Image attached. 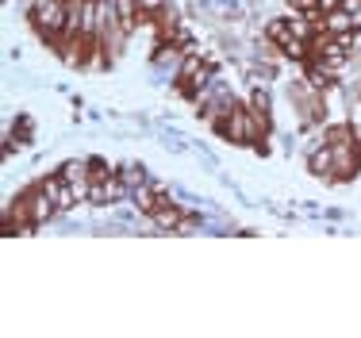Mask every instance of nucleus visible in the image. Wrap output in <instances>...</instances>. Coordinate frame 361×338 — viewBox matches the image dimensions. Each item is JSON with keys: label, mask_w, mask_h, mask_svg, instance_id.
Returning <instances> with one entry per match:
<instances>
[{"label": "nucleus", "mask_w": 361, "mask_h": 338, "mask_svg": "<svg viewBox=\"0 0 361 338\" xmlns=\"http://www.w3.org/2000/svg\"><path fill=\"white\" fill-rule=\"evenodd\" d=\"M119 177L127 181V188H139V185H146V181H150V177L142 173V166H123V169H119Z\"/></svg>", "instance_id": "9"}, {"label": "nucleus", "mask_w": 361, "mask_h": 338, "mask_svg": "<svg viewBox=\"0 0 361 338\" xmlns=\"http://www.w3.org/2000/svg\"><path fill=\"white\" fill-rule=\"evenodd\" d=\"M323 143L326 146H346V143H361V138L354 135V127H350V123H334V127H326Z\"/></svg>", "instance_id": "6"}, {"label": "nucleus", "mask_w": 361, "mask_h": 338, "mask_svg": "<svg viewBox=\"0 0 361 338\" xmlns=\"http://www.w3.org/2000/svg\"><path fill=\"white\" fill-rule=\"evenodd\" d=\"M304 77H307V89H315V92L334 89V69L323 66L319 58H307V62H304Z\"/></svg>", "instance_id": "2"}, {"label": "nucleus", "mask_w": 361, "mask_h": 338, "mask_svg": "<svg viewBox=\"0 0 361 338\" xmlns=\"http://www.w3.org/2000/svg\"><path fill=\"white\" fill-rule=\"evenodd\" d=\"M307 169L315 173V177H334V154L331 146H319V150H312V158H307Z\"/></svg>", "instance_id": "4"}, {"label": "nucleus", "mask_w": 361, "mask_h": 338, "mask_svg": "<svg viewBox=\"0 0 361 338\" xmlns=\"http://www.w3.org/2000/svg\"><path fill=\"white\" fill-rule=\"evenodd\" d=\"M127 193H131V188H127V181H123V177H116V173H108V177H97V181L89 185V200H92V204L123 200Z\"/></svg>", "instance_id": "1"}, {"label": "nucleus", "mask_w": 361, "mask_h": 338, "mask_svg": "<svg viewBox=\"0 0 361 338\" xmlns=\"http://www.w3.org/2000/svg\"><path fill=\"white\" fill-rule=\"evenodd\" d=\"M292 4L300 8V16H312V20L323 28V0H292Z\"/></svg>", "instance_id": "8"}, {"label": "nucleus", "mask_w": 361, "mask_h": 338, "mask_svg": "<svg viewBox=\"0 0 361 338\" xmlns=\"http://www.w3.org/2000/svg\"><path fill=\"white\" fill-rule=\"evenodd\" d=\"M342 12H350V20H354V28L361 31V0H338Z\"/></svg>", "instance_id": "11"}, {"label": "nucleus", "mask_w": 361, "mask_h": 338, "mask_svg": "<svg viewBox=\"0 0 361 338\" xmlns=\"http://www.w3.org/2000/svg\"><path fill=\"white\" fill-rule=\"evenodd\" d=\"M150 223H154L158 231H173V227H180V207H177V200H161V204L150 212Z\"/></svg>", "instance_id": "3"}, {"label": "nucleus", "mask_w": 361, "mask_h": 338, "mask_svg": "<svg viewBox=\"0 0 361 338\" xmlns=\"http://www.w3.org/2000/svg\"><path fill=\"white\" fill-rule=\"evenodd\" d=\"M116 12H119V20H123L127 35H131L135 28H139V20H142V12H139V0H116Z\"/></svg>", "instance_id": "5"}, {"label": "nucleus", "mask_w": 361, "mask_h": 338, "mask_svg": "<svg viewBox=\"0 0 361 338\" xmlns=\"http://www.w3.org/2000/svg\"><path fill=\"white\" fill-rule=\"evenodd\" d=\"M250 111H262V116H269V92H265V89H254V97H250Z\"/></svg>", "instance_id": "10"}, {"label": "nucleus", "mask_w": 361, "mask_h": 338, "mask_svg": "<svg viewBox=\"0 0 361 338\" xmlns=\"http://www.w3.org/2000/svg\"><path fill=\"white\" fill-rule=\"evenodd\" d=\"M323 31H357L354 28V20H350V12H342V8H334L331 16H323Z\"/></svg>", "instance_id": "7"}]
</instances>
